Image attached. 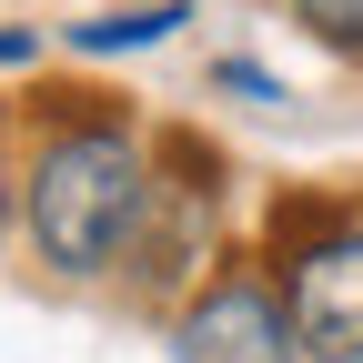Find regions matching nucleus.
Here are the masks:
<instances>
[{
  "label": "nucleus",
  "mask_w": 363,
  "mask_h": 363,
  "mask_svg": "<svg viewBox=\"0 0 363 363\" xmlns=\"http://www.w3.org/2000/svg\"><path fill=\"white\" fill-rule=\"evenodd\" d=\"M0 222H11V182H0Z\"/></svg>",
  "instance_id": "8"
},
{
  "label": "nucleus",
  "mask_w": 363,
  "mask_h": 363,
  "mask_svg": "<svg viewBox=\"0 0 363 363\" xmlns=\"http://www.w3.org/2000/svg\"><path fill=\"white\" fill-rule=\"evenodd\" d=\"M182 21H192V0H142V11H101V21H71V51H81V61H111V51H162Z\"/></svg>",
  "instance_id": "4"
},
{
  "label": "nucleus",
  "mask_w": 363,
  "mask_h": 363,
  "mask_svg": "<svg viewBox=\"0 0 363 363\" xmlns=\"http://www.w3.org/2000/svg\"><path fill=\"white\" fill-rule=\"evenodd\" d=\"M283 11H293V30L313 51H333V61L363 71V0H283Z\"/></svg>",
  "instance_id": "5"
},
{
  "label": "nucleus",
  "mask_w": 363,
  "mask_h": 363,
  "mask_svg": "<svg viewBox=\"0 0 363 363\" xmlns=\"http://www.w3.org/2000/svg\"><path fill=\"white\" fill-rule=\"evenodd\" d=\"M272 293L303 363H363V212L283 202L272 212Z\"/></svg>",
  "instance_id": "2"
},
{
  "label": "nucleus",
  "mask_w": 363,
  "mask_h": 363,
  "mask_svg": "<svg viewBox=\"0 0 363 363\" xmlns=\"http://www.w3.org/2000/svg\"><path fill=\"white\" fill-rule=\"evenodd\" d=\"M30 51H40L30 30H0V71H11V61H30Z\"/></svg>",
  "instance_id": "7"
},
{
  "label": "nucleus",
  "mask_w": 363,
  "mask_h": 363,
  "mask_svg": "<svg viewBox=\"0 0 363 363\" xmlns=\"http://www.w3.org/2000/svg\"><path fill=\"white\" fill-rule=\"evenodd\" d=\"M212 81H222V91H242V101H293V91L272 81V71H252V61H222Z\"/></svg>",
  "instance_id": "6"
},
{
  "label": "nucleus",
  "mask_w": 363,
  "mask_h": 363,
  "mask_svg": "<svg viewBox=\"0 0 363 363\" xmlns=\"http://www.w3.org/2000/svg\"><path fill=\"white\" fill-rule=\"evenodd\" d=\"M172 363H303L272 272H242V262L212 272V283L172 313Z\"/></svg>",
  "instance_id": "3"
},
{
  "label": "nucleus",
  "mask_w": 363,
  "mask_h": 363,
  "mask_svg": "<svg viewBox=\"0 0 363 363\" xmlns=\"http://www.w3.org/2000/svg\"><path fill=\"white\" fill-rule=\"evenodd\" d=\"M21 222L30 252L61 272V283H101L131 262V242L152 233V152L121 111H61L30 142L21 172Z\"/></svg>",
  "instance_id": "1"
}]
</instances>
